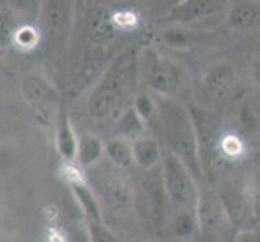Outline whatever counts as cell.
Wrapping results in <instances>:
<instances>
[{
  "label": "cell",
  "instance_id": "ac0fdd59",
  "mask_svg": "<svg viewBox=\"0 0 260 242\" xmlns=\"http://www.w3.org/2000/svg\"><path fill=\"white\" fill-rule=\"evenodd\" d=\"M104 154H105V146L99 136H95V134H83L79 137L78 155H76L78 166L81 168L94 166L102 158Z\"/></svg>",
  "mask_w": 260,
  "mask_h": 242
},
{
  "label": "cell",
  "instance_id": "277c9868",
  "mask_svg": "<svg viewBox=\"0 0 260 242\" xmlns=\"http://www.w3.org/2000/svg\"><path fill=\"white\" fill-rule=\"evenodd\" d=\"M160 175L165 192L175 209H197L201 197L197 179L189 171V168L168 150H164Z\"/></svg>",
  "mask_w": 260,
  "mask_h": 242
},
{
  "label": "cell",
  "instance_id": "7402d4cb",
  "mask_svg": "<svg viewBox=\"0 0 260 242\" xmlns=\"http://www.w3.org/2000/svg\"><path fill=\"white\" fill-rule=\"evenodd\" d=\"M139 116L146 121L147 126H152L154 123L158 124V100L147 92H139L131 103Z\"/></svg>",
  "mask_w": 260,
  "mask_h": 242
},
{
  "label": "cell",
  "instance_id": "44dd1931",
  "mask_svg": "<svg viewBox=\"0 0 260 242\" xmlns=\"http://www.w3.org/2000/svg\"><path fill=\"white\" fill-rule=\"evenodd\" d=\"M105 154L113 165L118 168H129L134 163V154H133V144L126 139L115 137L107 142Z\"/></svg>",
  "mask_w": 260,
  "mask_h": 242
},
{
  "label": "cell",
  "instance_id": "5b68a950",
  "mask_svg": "<svg viewBox=\"0 0 260 242\" xmlns=\"http://www.w3.org/2000/svg\"><path fill=\"white\" fill-rule=\"evenodd\" d=\"M21 92L32 116L42 126H50L57 121L63 105L60 103L57 87L46 76L28 75L21 83Z\"/></svg>",
  "mask_w": 260,
  "mask_h": 242
},
{
  "label": "cell",
  "instance_id": "5bb4252c",
  "mask_svg": "<svg viewBox=\"0 0 260 242\" xmlns=\"http://www.w3.org/2000/svg\"><path fill=\"white\" fill-rule=\"evenodd\" d=\"M146 194H147V199H149V205H150V215L152 218L155 221V226L157 228H165V221L170 217V202L168 195L165 192V187L162 183V175L157 176H152L146 181Z\"/></svg>",
  "mask_w": 260,
  "mask_h": 242
},
{
  "label": "cell",
  "instance_id": "9c48e42d",
  "mask_svg": "<svg viewBox=\"0 0 260 242\" xmlns=\"http://www.w3.org/2000/svg\"><path fill=\"white\" fill-rule=\"evenodd\" d=\"M86 39L92 47H109L116 39L118 26L113 15L104 7H94L86 16Z\"/></svg>",
  "mask_w": 260,
  "mask_h": 242
},
{
  "label": "cell",
  "instance_id": "ba28073f",
  "mask_svg": "<svg viewBox=\"0 0 260 242\" xmlns=\"http://www.w3.org/2000/svg\"><path fill=\"white\" fill-rule=\"evenodd\" d=\"M97 184L102 199L115 215H126L131 212L134 205V194L131 191V186L123 178H118L115 176V173L109 171L99 178Z\"/></svg>",
  "mask_w": 260,
  "mask_h": 242
},
{
  "label": "cell",
  "instance_id": "2e32d148",
  "mask_svg": "<svg viewBox=\"0 0 260 242\" xmlns=\"http://www.w3.org/2000/svg\"><path fill=\"white\" fill-rule=\"evenodd\" d=\"M131 144H133L134 163L141 166L142 169H154L158 163H162L164 152L155 137L144 136L131 142Z\"/></svg>",
  "mask_w": 260,
  "mask_h": 242
},
{
  "label": "cell",
  "instance_id": "52a82bcc",
  "mask_svg": "<svg viewBox=\"0 0 260 242\" xmlns=\"http://www.w3.org/2000/svg\"><path fill=\"white\" fill-rule=\"evenodd\" d=\"M41 18L47 39L52 44L65 42L73 24V4L61 0L44 2L41 7Z\"/></svg>",
  "mask_w": 260,
  "mask_h": 242
},
{
  "label": "cell",
  "instance_id": "4316f807",
  "mask_svg": "<svg viewBox=\"0 0 260 242\" xmlns=\"http://www.w3.org/2000/svg\"><path fill=\"white\" fill-rule=\"evenodd\" d=\"M254 75H255V81H257V84L260 86V58L257 60V63H255V70H254Z\"/></svg>",
  "mask_w": 260,
  "mask_h": 242
},
{
  "label": "cell",
  "instance_id": "e0dca14e",
  "mask_svg": "<svg viewBox=\"0 0 260 242\" xmlns=\"http://www.w3.org/2000/svg\"><path fill=\"white\" fill-rule=\"evenodd\" d=\"M147 128L149 126L146 124V121L141 118L133 105H128V109L123 110L121 115L118 116V120H116V132H118V137L126 139L129 142L144 137Z\"/></svg>",
  "mask_w": 260,
  "mask_h": 242
},
{
  "label": "cell",
  "instance_id": "7a4b0ae2",
  "mask_svg": "<svg viewBox=\"0 0 260 242\" xmlns=\"http://www.w3.org/2000/svg\"><path fill=\"white\" fill-rule=\"evenodd\" d=\"M136 71H139L138 60L131 53H123L113 61L87 97L86 107L91 118L109 120L112 116H120L128 109L124 102L133 89Z\"/></svg>",
  "mask_w": 260,
  "mask_h": 242
},
{
  "label": "cell",
  "instance_id": "ffe728a7",
  "mask_svg": "<svg viewBox=\"0 0 260 242\" xmlns=\"http://www.w3.org/2000/svg\"><path fill=\"white\" fill-rule=\"evenodd\" d=\"M258 10L249 2H236L228 10V23L235 29H249L257 23Z\"/></svg>",
  "mask_w": 260,
  "mask_h": 242
},
{
  "label": "cell",
  "instance_id": "8992f818",
  "mask_svg": "<svg viewBox=\"0 0 260 242\" xmlns=\"http://www.w3.org/2000/svg\"><path fill=\"white\" fill-rule=\"evenodd\" d=\"M199 232L205 242H233L236 231L228 218L218 192L202 191L197 203Z\"/></svg>",
  "mask_w": 260,
  "mask_h": 242
},
{
  "label": "cell",
  "instance_id": "8fae6325",
  "mask_svg": "<svg viewBox=\"0 0 260 242\" xmlns=\"http://www.w3.org/2000/svg\"><path fill=\"white\" fill-rule=\"evenodd\" d=\"M78 175L79 171L76 168H68L67 181L71 189V194H73L78 205L81 207L87 223H102L104 218H102L101 202H99L92 187L84 181L83 176H78Z\"/></svg>",
  "mask_w": 260,
  "mask_h": 242
},
{
  "label": "cell",
  "instance_id": "d4e9b609",
  "mask_svg": "<svg viewBox=\"0 0 260 242\" xmlns=\"http://www.w3.org/2000/svg\"><path fill=\"white\" fill-rule=\"evenodd\" d=\"M233 242H260V231L255 228L239 231V232H236Z\"/></svg>",
  "mask_w": 260,
  "mask_h": 242
},
{
  "label": "cell",
  "instance_id": "603a6c76",
  "mask_svg": "<svg viewBox=\"0 0 260 242\" xmlns=\"http://www.w3.org/2000/svg\"><path fill=\"white\" fill-rule=\"evenodd\" d=\"M87 237L89 242H123L112 229L102 223H87Z\"/></svg>",
  "mask_w": 260,
  "mask_h": 242
},
{
  "label": "cell",
  "instance_id": "d6986e66",
  "mask_svg": "<svg viewBox=\"0 0 260 242\" xmlns=\"http://www.w3.org/2000/svg\"><path fill=\"white\" fill-rule=\"evenodd\" d=\"M172 229L176 237H191L199 232L197 209H176L172 215Z\"/></svg>",
  "mask_w": 260,
  "mask_h": 242
},
{
  "label": "cell",
  "instance_id": "484cf974",
  "mask_svg": "<svg viewBox=\"0 0 260 242\" xmlns=\"http://www.w3.org/2000/svg\"><path fill=\"white\" fill-rule=\"evenodd\" d=\"M252 213H254L255 223H258V225H260V194H257L252 199Z\"/></svg>",
  "mask_w": 260,
  "mask_h": 242
},
{
  "label": "cell",
  "instance_id": "30bf717a",
  "mask_svg": "<svg viewBox=\"0 0 260 242\" xmlns=\"http://www.w3.org/2000/svg\"><path fill=\"white\" fill-rule=\"evenodd\" d=\"M218 195L236 232L252 228L249 226L250 223L255 221L252 213V200L247 199L243 191L235 186H226L218 192Z\"/></svg>",
  "mask_w": 260,
  "mask_h": 242
},
{
  "label": "cell",
  "instance_id": "4fadbf2b",
  "mask_svg": "<svg viewBox=\"0 0 260 242\" xmlns=\"http://www.w3.org/2000/svg\"><path fill=\"white\" fill-rule=\"evenodd\" d=\"M202 84L205 92L212 95L213 98H225L228 97L236 84V76L231 66L225 63L213 65L207 70V73L204 75Z\"/></svg>",
  "mask_w": 260,
  "mask_h": 242
},
{
  "label": "cell",
  "instance_id": "9a60e30c",
  "mask_svg": "<svg viewBox=\"0 0 260 242\" xmlns=\"http://www.w3.org/2000/svg\"><path fill=\"white\" fill-rule=\"evenodd\" d=\"M55 123H57L55 137H57V152H58V155L63 158L67 163L76 161L79 137L76 136L73 126H71V121H70L63 107H61V110L58 113V118H57Z\"/></svg>",
  "mask_w": 260,
  "mask_h": 242
},
{
  "label": "cell",
  "instance_id": "3957f363",
  "mask_svg": "<svg viewBox=\"0 0 260 242\" xmlns=\"http://www.w3.org/2000/svg\"><path fill=\"white\" fill-rule=\"evenodd\" d=\"M138 70L146 86L157 97L172 98L183 87L184 70L154 49L142 50L138 57Z\"/></svg>",
  "mask_w": 260,
  "mask_h": 242
},
{
  "label": "cell",
  "instance_id": "cb8c5ba5",
  "mask_svg": "<svg viewBox=\"0 0 260 242\" xmlns=\"http://www.w3.org/2000/svg\"><path fill=\"white\" fill-rule=\"evenodd\" d=\"M16 18L13 15V12L10 10V7H4L2 5V23H0V31H2V39H0V42H2V47L8 46V42L12 41V38H15L16 36Z\"/></svg>",
  "mask_w": 260,
  "mask_h": 242
},
{
  "label": "cell",
  "instance_id": "7c38bea8",
  "mask_svg": "<svg viewBox=\"0 0 260 242\" xmlns=\"http://www.w3.org/2000/svg\"><path fill=\"white\" fill-rule=\"evenodd\" d=\"M223 10L221 2L215 0H186V2L176 4L170 13L165 16V20L170 23L186 24L204 18H210Z\"/></svg>",
  "mask_w": 260,
  "mask_h": 242
},
{
  "label": "cell",
  "instance_id": "6da1fadb",
  "mask_svg": "<svg viewBox=\"0 0 260 242\" xmlns=\"http://www.w3.org/2000/svg\"><path fill=\"white\" fill-rule=\"evenodd\" d=\"M158 100V128L165 139L167 150L176 155L189 168L197 181L204 176L202 161L199 154V137L191 110L173 98Z\"/></svg>",
  "mask_w": 260,
  "mask_h": 242
}]
</instances>
